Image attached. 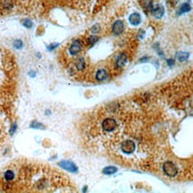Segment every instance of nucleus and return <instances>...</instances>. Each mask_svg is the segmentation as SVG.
Returning <instances> with one entry per match:
<instances>
[{
    "label": "nucleus",
    "instance_id": "1",
    "mask_svg": "<svg viewBox=\"0 0 193 193\" xmlns=\"http://www.w3.org/2000/svg\"><path fill=\"white\" fill-rule=\"evenodd\" d=\"M117 128H118V123L113 117H106L101 123V129L103 131H105L106 133L113 132Z\"/></svg>",
    "mask_w": 193,
    "mask_h": 193
},
{
    "label": "nucleus",
    "instance_id": "2",
    "mask_svg": "<svg viewBox=\"0 0 193 193\" xmlns=\"http://www.w3.org/2000/svg\"><path fill=\"white\" fill-rule=\"evenodd\" d=\"M82 48H83V43L81 40H73V42L71 44V46L69 47L68 48V52L71 56L73 57H75V56H78L81 50H82Z\"/></svg>",
    "mask_w": 193,
    "mask_h": 193
},
{
    "label": "nucleus",
    "instance_id": "3",
    "mask_svg": "<svg viewBox=\"0 0 193 193\" xmlns=\"http://www.w3.org/2000/svg\"><path fill=\"white\" fill-rule=\"evenodd\" d=\"M135 149H136V145L131 139H124L121 143V150L124 154H127V155L131 154L134 152Z\"/></svg>",
    "mask_w": 193,
    "mask_h": 193
},
{
    "label": "nucleus",
    "instance_id": "4",
    "mask_svg": "<svg viewBox=\"0 0 193 193\" xmlns=\"http://www.w3.org/2000/svg\"><path fill=\"white\" fill-rule=\"evenodd\" d=\"M163 169H164V173L166 175L170 176V177H173L177 173V167L172 162H166V163H164V165H163Z\"/></svg>",
    "mask_w": 193,
    "mask_h": 193
},
{
    "label": "nucleus",
    "instance_id": "5",
    "mask_svg": "<svg viewBox=\"0 0 193 193\" xmlns=\"http://www.w3.org/2000/svg\"><path fill=\"white\" fill-rule=\"evenodd\" d=\"M151 13L152 15L156 18V19H160L161 17H163L164 14V7L162 5H156L155 7H153V8L151 9Z\"/></svg>",
    "mask_w": 193,
    "mask_h": 193
},
{
    "label": "nucleus",
    "instance_id": "6",
    "mask_svg": "<svg viewBox=\"0 0 193 193\" xmlns=\"http://www.w3.org/2000/svg\"><path fill=\"white\" fill-rule=\"evenodd\" d=\"M59 165L62 168H64L65 170H67V171L72 172H77V171H78L77 166L71 161H61L59 163Z\"/></svg>",
    "mask_w": 193,
    "mask_h": 193
},
{
    "label": "nucleus",
    "instance_id": "7",
    "mask_svg": "<svg viewBox=\"0 0 193 193\" xmlns=\"http://www.w3.org/2000/svg\"><path fill=\"white\" fill-rule=\"evenodd\" d=\"M128 62V57L126 56V54L122 53L120 54L115 60V66L117 68H123V66H125V65Z\"/></svg>",
    "mask_w": 193,
    "mask_h": 193
},
{
    "label": "nucleus",
    "instance_id": "8",
    "mask_svg": "<svg viewBox=\"0 0 193 193\" xmlns=\"http://www.w3.org/2000/svg\"><path fill=\"white\" fill-rule=\"evenodd\" d=\"M74 66H75V69L78 71V72H83L86 67H87V63H86V60L84 57H78L74 63Z\"/></svg>",
    "mask_w": 193,
    "mask_h": 193
},
{
    "label": "nucleus",
    "instance_id": "9",
    "mask_svg": "<svg viewBox=\"0 0 193 193\" xmlns=\"http://www.w3.org/2000/svg\"><path fill=\"white\" fill-rule=\"evenodd\" d=\"M124 29V24L122 21H116L112 27V32L114 35H120L123 33Z\"/></svg>",
    "mask_w": 193,
    "mask_h": 193
},
{
    "label": "nucleus",
    "instance_id": "10",
    "mask_svg": "<svg viewBox=\"0 0 193 193\" xmlns=\"http://www.w3.org/2000/svg\"><path fill=\"white\" fill-rule=\"evenodd\" d=\"M129 21H130V23H131L132 25H134V26L139 25V24L140 23V22H141L140 15L138 14V13H133V14H131V15H130V17H129Z\"/></svg>",
    "mask_w": 193,
    "mask_h": 193
},
{
    "label": "nucleus",
    "instance_id": "11",
    "mask_svg": "<svg viewBox=\"0 0 193 193\" xmlns=\"http://www.w3.org/2000/svg\"><path fill=\"white\" fill-rule=\"evenodd\" d=\"M107 78H108V73L106 69H99L96 73L97 81H106Z\"/></svg>",
    "mask_w": 193,
    "mask_h": 193
},
{
    "label": "nucleus",
    "instance_id": "12",
    "mask_svg": "<svg viewBox=\"0 0 193 193\" xmlns=\"http://www.w3.org/2000/svg\"><path fill=\"white\" fill-rule=\"evenodd\" d=\"M190 9H191V7H190L189 4L184 3V4H182V5L180 7V8H179V10H178L177 14H178V15H182V14L188 13L189 11H190Z\"/></svg>",
    "mask_w": 193,
    "mask_h": 193
},
{
    "label": "nucleus",
    "instance_id": "13",
    "mask_svg": "<svg viewBox=\"0 0 193 193\" xmlns=\"http://www.w3.org/2000/svg\"><path fill=\"white\" fill-rule=\"evenodd\" d=\"M189 57V54L187 53V52H178L176 55H175V57L176 59L179 61V62H184L186 61Z\"/></svg>",
    "mask_w": 193,
    "mask_h": 193
},
{
    "label": "nucleus",
    "instance_id": "14",
    "mask_svg": "<svg viewBox=\"0 0 193 193\" xmlns=\"http://www.w3.org/2000/svg\"><path fill=\"white\" fill-rule=\"evenodd\" d=\"M142 6L143 7H145L147 10H150L153 8V3L152 0H142Z\"/></svg>",
    "mask_w": 193,
    "mask_h": 193
},
{
    "label": "nucleus",
    "instance_id": "15",
    "mask_svg": "<svg viewBox=\"0 0 193 193\" xmlns=\"http://www.w3.org/2000/svg\"><path fill=\"white\" fill-rule=\"evenodd\" d=\"M117 171V169L114 166H107L103 169V172L105 174H113Z\"/></svg>",
    "mask_w": 193,
    "mask_h": 193
},
{
    "label": "nucleus",
    "instance_id": "16",
    "mask_svg": "<svg viewBox=\"0 0 193 193\" xmlns=\"http://www.w3.org/2000/svg\"><path fill=\"white\" fill-rule=\"evenodd\" d=\"M98 40V37L92 35V36H90V37L87 39V44L90 45V46H92V45H94Z\"/></svg>",
    "mask_w": 193,
    "mask_h": 193
},
{
    "label": "nucleus",
    "instance_id": "17",
    "mask_svg": "<svg viewBox=\"0 0 193 193\" xmlns=\"http://www.w3.org/2000/svg\"><path fill=\"white\" fill-rule=\"evenodd\" d=\"M23 24H24V26L27 27V28H31V27L32 26V23L30 21H25V23H24Z\"/></svg>",
    "mask_w": 193,
    "mask_h": 193
},
{
    "label": "nucleus",
    "instance_id": "18",
    "mask_svg": "<svg viewBox=\"0 0 193 193\" xmlns=\"http://www.w3.org/2000/svg\"><path fill=\"white\" fill-rule=\"evenodd\" d=\"M167 65H169V66H172V65H174V60L173 59H167Z\"/></svg>",
    "mask_w": 193,
    "mask_h": 193
},
{
    "label": "nucleus",
    "instance_id": "19",
    "mask_svg": "<svg viewBox=\"0 0 193 193\" xmlns=\"http://www.w3.org/2000/svg\"><path fill=\"white\" fill-rule=\"evenodd\" d=\"M32 127H34V128H40V127H42V125H41V124H39V123H32Z\"/></svg>",
    "mask_w": 193,
    "mask_h": 193
},
{
    "label": "nucleus",
    "instance_id": "20",
    "mask_svg": "<svg viewBox=\"0 0 193 193\" xmlns=\"http://www.w3.org/2000/svg\"><path fill=\"white\" fill-rule=\"evenodd\" d=\"M148 60V57H145L144 58H141L140 60H139V62H147Z\"/></svg>",
    "mask_w": 193,
    "mask_h": 193
}]
</instances>
